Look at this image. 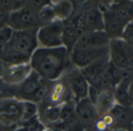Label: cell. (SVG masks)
<instances>
[{"mask_svg": "<svg viewBox=\"0 0 133 131\" xmlns=\"http://www.w3.org/2000/svg\"><path fill=\"white\" fill-rule=\"evenodd\" d=\"M42 79L33 70L31 74L17 86V97L21 101H30L40 86Z\"/></svg>", "mask_w": 133, "mask_h": 131, "instance_id": "obj_10", "label": "cell"}, {"mask_svg": "<svg viewBox=\"0 0 133 131\" xmlns=\"http://www.w3.org/2000/svg\"><path fill=\"white\" fill-rule=\"evenodd\" d=\"M63 21L58 19L40 27L37 33L38 47L57 48L63 46Z\"/></svg>", "mask_w": 133, "mask_h": 131, "instance_id": "obj_3", "label": "cell"}, {"mask_svg": "<svg viewBox=\"0 0 133 131\" xmlns=\"http://www.w3.org/2000/svg\"><path fill=\"white\" fill-rule=\"evenodd\" d=\"M115 104H116V101L114 96L113 90H103L101 93L95 105L99 118L108 114Z\"/></svg>", "mask_w": 133, "mask_h": 131, "instance_id": "obj_17", "label": "cell"}, {"mask_svg": "<svg viewBox=\"0 0 133 131\" xmlns=\"http://www.w3.org/2000/svg\"><path fill=\"white\" fill-rule=\"evenodd\" d=\"M110 42V39L104 31L86 32L80 37L74 48H100L108 46Z\"/></svg>", "mask_w": 133, "mask_h": 131, "instance_id": "obj_9", "label": "cell"}, {"mask_svg": "<svg viewBox=\"0 0 133 131\" xmlns=\"http://www.w3.org/2000/svg\"><path fill=\"white\" fill-rule=\"evenodd\" d=\"M121 39L130 46H133V21L128 24L123 31Z\"/></svg>", "mask_w": 133, "mask_h": 131, "instance_id": "obj_27", "label": "cell"}, {"mask_svg": "<svg viewBox=\"0 0 133 131\" xmlns=\"http://www.w3.org/2000/svg\"><path fill=\"white\" fill-rule=\"evenodd\" d=\"M85 27L87 32H96L104 30L103 14L98 9L94 7L85 13Z\"/></svg>", "mask_w": 133, "mask_h": 131, "instance_id": "obj_15", "label": "cell"}, {"mask_svg": "<svg viewBox=\"0 0 133 131\" xmlns=\"http://www.w3.org/2000/svg\"><path fill=\"white\" fill-rule=\"evenodd\" d=\"M41 131H52V130L51 129H43V130L42 129Z\"/></svg>", "mask_w": 133, "mask_h": 131, "instance_id": "obj_36", "label": "cell"}, {"mask_svg": "<svg viewBox=\"0 0 133 131\" xmlns=\"http://www.w3.org/2000/svg\"><path fill=\"white\" fill-rule=\"evenodd\" d=\"M38 17L40 27L48 24L56 20V14L50 4V2H47L46 4L38 10Z\"/></svg>", "mask_w": 133, "mask_h": 131, "instance_id": "obj_22", "label": "cell"}, {"mask_svg": "<svg viewBox=\"0 0 133 131\" xmlns=\"http://www.w3.org/2000/svg\"><path fill=\"white\" fill-rule=\"evenodd\" d=\"M30 59H31L30 56L14 49L8 43L7 50L5 55L3 56L2 60L6 65H18V64H29Z\"/></svg>", "mask_w": 133, "mask_h": 131, "instance_id": "obj_19", "label": "cell"}, {"mask_svg": "<svg viewBox=\"0 0 133 131\" xmlns=\"http://www.w3.org/2000/svg\"><path fill=\"white\" fill-rule=\"evenodd\" d=\"M27 3V1H0V7H1L7 14H10Z\"/></svg>", "mask_w": 133, "mask_h": 131, "instance_id": "obj_25", "label": "cell"}, {"mask_svg": "<svg viewBox=\"0 0 133 131\" xmlns=\"http://www.w3.org/2000/svg\"><path fill=\"white\" fill-rule=\"evenodd\" d=\"M4 85H5L4 81L3 80V79L0 78V93H1V91H2V90H3V88Z\"/></svg>", "mask_w": 133, "mask_h": 131, "instance_id": "obj_33", "label": "cell"}, {"mask_svg": "<svg viewBox=\"0 0 133 131\" xmlns=\"http://www.w3.org/2000/svg\"><path fill=\"white\" fill-rule=\"evenodd\" d=\"M103 91L96 88V87H93V86H89V90H88V95H87V98L94 104L96 105L101 93Z\"/></svg>", "mask_w": 133, "mask_h": 131, "instance_id": "obj_28", "label": "cell"}, {"mask_svg": "<svg viewBox=\"0 0 133 131\" xmlns=\"http://www.w3.org/2000/svg\"><path fill=\"white\" fill-rule=\"evenodd\" d=\"M14 30L9 25L0 27V44H7L10 42Z\"/></svg>", "mask_w": 133, "mask_h": 131, "instance_id": "obj_26", "label": "cell"}, {"mask_svg": "<svg viewBox=\"0 0 133 131\" xmlns=\"http://www.w3.org/2000/svg\"><path fill=\"white\" fill-rule=\"evenodd\" d=\"M114 131H128V129H115Z\"/></svg>", "mask_w": 133, "mask_h": 131, "instance_id": "obj_35", "label": "cell"}, {"mask_svg": "<svg viewBox=\"0 0 133 131\" xmlns=\"http://www.w3.org/2000/svg\"><path fill=\"white\" fill-rule=\"evenodd\" d=\"M17 131H24V130H23L22 129H19V130H17Z\"/></svg>", "mask_w": 133, "mask_h": 131, "instance_id": "obj_37", "label": "cell"}, {"mask_svg": "<svg viewBox=\"0 0 133 131\" xmlns=\"http://www.w3.org/2000/svg\"><path fill=\"white\" fill-rule=\"evenodd\" d=\"M132 89H133V79H132V80H131V83L130 87H129V90H132Z\"/></svg>", "mask_w": 133, "mask_h": 131, "instance_id": "obj_34", "label": "cell"}, {"mask_svg": "<svg viewBox=\"0 0 133 131\" xmlns=\"http://www.w3.org/2000/svg\"><path fill=\"white\" fill-rule=\"evenodd\" d=\"M109 64H110V55L92 63L89 66L81 69V72L85 77L100 76L103 74Z\"/></svg>", "mask_w": 133, "mask_h": 131, "instance_id": "obj_20", "label": "cell"}, {"mask_svg": "<svg viewBox=\"0 0 133 131\" xmlns=\"http://www.w3.org/2000/svg\"><path fill=\"white\" fill-rule=\"evenodd\" d=\"M132 49H133V46H132Z\"/></svg>", "mask_w": 133, "mask_h": 131, "instance_id": "obj_38", "label": "cell"}, {"mask_svg": "<svg viewBox=\"0 0 133 131\" xmlns=\"http://www.w3.org/2000/svg\"><path fill=\"white\" fill-rule=\"evenodd\" d=\"M22 101L17 99H0V118L12 122H21Z\"/></svg>", "mask_w": 133, "mask_h": 131, "instance_id": "obj_12", "label": "cell"}, {"mask_svg": "<svg viewBox=\"0 0 133 131\" xmlns=\"http://www.w3.org/2000/svg\"><path fill=\"white\" fill-rule=\"evenodd\" d=\"M50 4L54 10L56 19L65 21L70 19L75 12L73 1H51Z\"/></svg>", "mask_w": 133, "mask_h": 131, "instance_id": "obj_16", "label": "cell"}, {"mask_svg": "<svg viewBox=\"0 0 133 131\" xmlns=\"http://www.w3.org/2000/svg\"><path fill=\"white\" fill-rule=\"evenodd\" d=\"M104 32L111 39H121L124 28L126 25L119 21L111 14L110 10L103 13Z\"/></svg>", "mask_w": 133, "mask_h": 131, "instance_id": "obj_14", "label": "cell"}, {"mask_svg": "<svg viewBox=\"0 0 133 131\" xmlns=\"http://www.w3.org/2000/svg\"><path fill=\"white\" fill-rule=\"evenodd\" d=\"M6 67H7V65L1 59H0V78H1V79L3 76V74L5 72V70H6Z\"/></svg>", "mask_w": 133, "mask_h": 131, "instance_id": "obj_32", "label": "cell"}, {"mask_svg": "<svg viewBox=\"0 0 133 131\" xmlns=\"http://www.w3.org/2000/svg\"><path fill=\"white\" fill-rule=\"evenodd\" d=\"M17 86L5 83L1 93L0 99H17Z\"/></svg>", "mask_w": 133, "mask_h": 131, "instance_id": "obj_24", "label": "cell"}, {"mask_svg": "<svg viewBox=\"0 0 133 131\" xmlns=\"http://www.w3.org/2000/svg\"><path fill=\"white\" fill-rule=\"evenodd\" d=\"M38 115V104L31 101H22V115L20 122H28Z\"/></svg>", "mask_w": 133, "mask_h": 131, "instance_id": "obj_23", "label": "cell"}, {"mask_svg": "<svg viewBox=\"0 0 133 131\" xmlns=\"http://www.w3.org/2000/svg\"><path fill=\"white\" fill-rule=\"evenodd\" d=\"M9 14H7L1 7H0V27L8 25Z\"/></svg>", "mask_w": 133, "mask_h": 131, "instance_id": "obj_30", "label": "cell"}, {"mask_svg": "<svg viewBox=\"0 0 133 131\" xmlns=\"http://www.w3.org/2000/svg\"><path fill=\"white\" fill-rule=\"evenodd\" d=\"M31 69L43 80L55 82L74 66L70 52L64 46L57 48L38 47L30 59Z\"/></svg>", "mask_w": 133, "mask_h": 131, "instance_id": "obj_1", "label": "cell"}, {"mask_svg": "<svg viewBox=\"0 0 133 131\" xmlns=\"http://www.w3.org/2000/svg\"><path fill=\"white\" fill-rule=\"evenodd\" d=\"M62 78L68 85L72 99L75 102L87 97L89 85L80 69L73 66Z\"/></svg>", "mask_w": 133, "mask_h": 131, "instance_id": "obj_5", "label": "cell"}, {"mask_svg": "<svg viewBox=\"0 0 133 131\" xmlns=\"http://www.w3.org/2000/svg\"><path fill=\"white\" fill-rule=\"evenodd\" d=\"M60 110H61V104L38 106V117L40 118V119H42L49 123L56 124V122H59Z\"/></svg>", "mask_w": 133, "mask_h": 131, "instance_id": "obj_21", "label": "cell"}, {"mask_svg": "<svg viewBox=\"0 0 133 131\" xmlns=\"http://www.w3.org/2000/svg\"><path fill=\"white\" fill-rule=\"evenodd\" d=\"M120 3L133 21V1H120Z\"/></svg>", "mask_w": 133, "mask_h": 131, "instance_id": "obj_29", "label": "cell"}, {"mask_svg": "<svg viewBox=\"0 0 133 131\" xmlns=\"http://www.w3.org/2000/svg\"><path fill=\"white\" fill-rule=\"evenodd\" d=\"M38 29L14 31L9 45L14 49L31 57L38 47L37 38Z\"/></svg>", "mask_w": 133, "mask_h": 131, "instance_id": "obj_6", "label": "cell"}, {"mask_svg": "<svg viewBox=\"0 0 133 131\" xmlns=\"http://www.w3.org/2000/svg\"><path fill=\"white\" fill-rule=\"evenodd\" d=\"M109 49L110 61L112 64L121 69L129 67L124 52V42L122 39H111Z\"/></svg>", "mask_w": 133, "mask_h": 131, "instance_id": "obj_13", "label": "cell"}, {"mask_svg": "<svg viewBox=\"0 0 133 131\" xmlns=\"http://www.w3.org/2000/svg\"><path fill=\"white\" fill-rule=\"evenodd\" d=\"M8 25L14 31L39 28L38 9L31 1H27L24 7L9 14Z\"/></svg>", "mask_w": 133, "mask_h": 131, "instance_id": "obj_2", "label": "cell"}, {"mask_svg": "<svg viewBox=\"0 0 133 131\" xmlns=\"http://www.w3.org/2000/svg\"><path fill=\"white\" fill-rule=\"evenodd\" d=\"M8 48V43L7 44H0V59H3V56L5 55L6 50Z\"/></svg>", "mask_w": 133, "mask_h": 131, "instance_id": "obj_31", "label": "cell"}, {"mask_svg": "<svg viewBox=\"0 0 133 131\" xmlns=\"http://www.w3.org/2000/svg\"><path fill=\"white\" fill-rule=\"evenodd\" d=\"M32 72L30 64L18 65H7L3 76L5 83L18 86Z\"/></svg>", "mask_w": 133, "mask_h": 131, "instance_id": "obj_11", "label": "cell"}, {"mask_svg": "<svg viewBox=\"0 0 133 131\" xmlns=\"http://www.w3.org/2000/svg\"><path fill=\"white\" fill-rule=\"evenodd\" d=\"M72 99L70 90L63 78L50 83L48 93L45 100L38 106L60 105Z\"/></svg>", "mask_w": 133, "mask_h": 131, "instance_id": "obj_7", "label": "cell"}, {"mask_svg": "<svg viewBox=\"0 0 133 131\" xmlns=\"http://www.w3.org/2000/svg\"><path fill=\"white\" fill-rule=\"evenodd\" d=\"M75 115L84 127L95 125L99 118L96 106L87 97L76 102Z\"/></svg>", "mask_w": 133, "mask_h": 131, "instance_id": "obj_8", "label": "cell"}, {"mask_svg": "<svg viewBox=\"0 0 133 131\" xmlns=\"http://www.w3.org/2000/svg\"><path fill=\"white\" fill-rule=\"evenodd\" d=\"M129 87H130V84L124 82H121L113 90L116 103L127 108H131L133 107V103L130 94Z\"/></svg>", "mask_w": 133, "mask_h": 131, "instance_id": "obj_18", "label": "cell"}, {"mask_svg": "<svg viewBox=\"0 0 133 131\" xmlns=\"http://www.w3.org/2000/svg\"><path fill=\"white\" fill-rule=\"evenodd\" d=\"M109 53V46L100 48H74L70 53V57L74 66L81 70L92 63L108 56Z\"/></svg>", "mask_w": 133, "mask_h": 131, "instance_id": "obj_4", "label": "cell"}]
</instances>
